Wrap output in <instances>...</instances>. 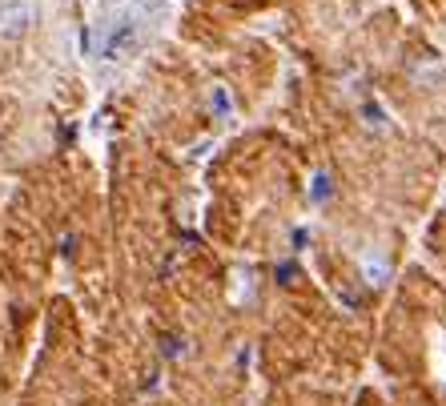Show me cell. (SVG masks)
Instances as JSON below:
<instances>
[{
  "label": "cell",
  "mask_w": 446,
  "mask_h": 406,
  "mask_svg": "<svg viewBox=\"0 0 446 406\" xmlns=\"http://www.w3.org/2000/svg\"><path fill=\"white\" fill-rule=\"evenodd\" d=\"M157 13H161L157 4L125 0L117 13H109V17L101 20V29H96V52L105 61H129V57H137L141 41L161 24V20H149V17H157Z\"/></svg>",
  "instance_id": "obj_1"
}]
</instances>
